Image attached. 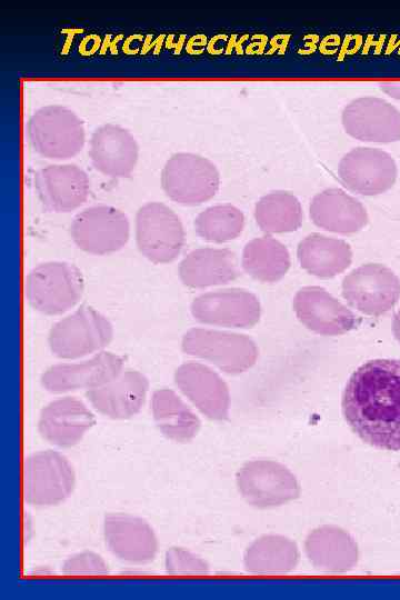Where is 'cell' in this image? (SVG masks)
I'll list each match as a JSON object with an SVG mask.
<instances>
[{"label":"cell","mask_w":400,"mask_h":600,"mask_svg":"<svg viewBox=\"0 0 400 600\" xmlns=\"http://www.w3.org/2000/svg\"><path fill=\"white\" fill-rule=\"evenodd\" d=\"M342 412L362 441L400 451V360L377 359L360 366L346 386Z\"/></svg>","instance_id":"1"},{"label":"cell","mask_w":400,"mask_h":600,"mask_svg":"<svg viewBox=\"0 0 400 600\" xmlns=\"http://www.w3.org/2000/svg\"><path fill=\"white\" fill-rule=\"evenodd\" d=\"M83 277L72 263L49 261L34 267L26 278L24 291L37 311L58 316L73 308L83 293Z\"/></svg>","instance_id":"2"},{"label":"cell","mask_w":400,"mask_h":600,"mask_svg":"<svg viewBox=\"0 0 400 600\" xmlns=\"http://www.w3.org/2000/svg\"><path fill=\"white\" fill-rule=\"evenodd\" d=\"M28 137L40 156L66 160L78 154L84 146V128L69 108L51 104L38 109L28 121Z\"/></svg>","instance_id":"3"},{"label":"cell","mask_w":400,"mask_h":600,"mask_svg":"<svg viewBox=\"0 0 400 600\" xmlns=\"http://www.w3.org/2000/svg\"><path fill=\"white\" fill-rule=\"evenodd\" d=\"M113 337L111 322L89 306H81L56 322L48 337L51 352L60 359H78L101 351Z\"/></svg>","instance_id":"4"},{"label":"cell","mask_w":400,"mask_h":600,"mask_svg":"<svg viewBox=\"0 0 400 600\" xmlns=\"http://www.w3.org/2000/svg\"><path fill=\"white\" fill-rule=\"evenodd\" d=\"M164 193L183 206H198L213 198L219 189L217 167L207 158L178 152L166 162L161 172Z\"/></svg>","instance_id":"5"},{"label":"cell","mask_w":400,"mask_h":600,"mask_svg":"<svg viewBox=\"0 0 400 600\" xmlns=\"http://www.w3.org/2000/svg\"><path fill=\"white\" fill-rule=\"evenodd\" d=\"M181 348L184 353L207 360L229 374L247 371L258 358V348L250 337L204 328L188 330Z\"/></svg>","instance_id":"6"},{"label":"cell","mask_w":400,"mask_h":600,"mask_svg":"<svg viewBox=\"0 0 400 600\" xmlns=\"http://www.w3.org/2000/svg\"><path fill=\"white\" fill-rule=\"evenodd\" d=\"M136 240L139 251L153 263H169L178 258L184 244V229L178 214L161 202H148L136 216Z\"/></svg>","instance_id":"7"},{"label":"cell","mask_w":400,"mask_h":600,"mask_svg":"<svg viewBox=\"0 0 400 600\" xmlns=\"http://www.w3.org/2000/svg\"><path fill=\"white\" fill-rule=\"evenodd\" d=\"M74 471L60 452L42 450L23 463V497L33 506H54L64 501L74 487Z\"/></svg>","instance_id":"8"},{"label":"cell","mask_w":400,"mask_h":600,"mask_svg":"<svg viewBox=\"0 0 400 600\" xmlns=\"http://www.w3.org/2000/svg\"><path fill=\"white\" fill-rule=\"evenodd\" d=\"M237 486L243 499L260 509L284 504L300 494L294 474L272 460L244 463L237 473Z\"/></svg>","instance_id":"9"},{"label":"cell","mask_w":400,"mask_h":600,"mask_svg":"<svg viewBox=\"0 0 400 600\" xmlns=\"http://www.w3.org/2000/svg\"><path fill=\"white\" fill-rule=\"evenodd\" d=\"M70 233L77 247L84 252L104 256L126 246L130 224L121 210L111 206H92L73 218Z\"/></svg>","instance_id":"10"},{"label":"cell","mask_w":400,"mask_h":600,"mask_svg":"<svg viewBox=\"0 0 400 600\" xmlns=\"http://www.w3.org/2000/svg\"><path fill=\"white\" fill-rule=\"evenodd\" d=\"M342 296L360 312L379 317L398 302L400 280L391 269L383 264H362L344 277Z\"/></svg>","instance_id":"11"},{"label":"cell","mask_w":400,"mask_h":600,"mask_svg":"<svg viewBox=\"0 0 400 600\" xmlns=\"http://www.w3.org/2000/svg\"><path fill=\"white\" fill-rule=\"evenodd\" d=\"M338 174L350 191L377 196L394 184L398 168L390 153L379 148L358 147L341 158Z\"/></svg>","instance_id":"12"},{"label":"cell","mask_w":400,"mask_h":600,"mask_svg":"<svg viewBox=\"0 0 400 600\" xmlns=\"http://www.w3.org/2000/svg\"><path fill=\"white\" fill-rule=\"evenodd\" d=\"M341 121L350 137L376 143L400 141V111L382 98L362 97L349 102Z\"/></svg>","instance_id":"13"},{"label":"cell","mask_w":400,"mask_h":600,"mask_svg":"<svg viewBox=\"0 0 400 600\" xmlns=\"http://www.w3.org/2000/svg\"><path fill=\"white\" fill-rule=\"evenodd\" d=\"M193 318L206 324L251 328L260 319V302L252 292L223 289L200 294L191 303Z\"/></svg>","instance_id":"14"},{"label":"cell","mask_w":400,"mask_h":600,"mask_svg":"<svg viewBox=\"0 0 400 600\" xmlns=\"http://www.w3.org/2000/svg\"><path fill=\"white\" fill-rule=\"evenodd\" d=\"M123 370V359L113 352L100 351L92 358L74 363H59L41 376L42 387L52 393L99 388Z\"/></svg>","instance_id":"15"},{"label":"cell","mask_w":400,"mask_h":600,"mask_svg":"<svg viewBox=\"0 0 400 600\" xmlns=\"http://www.w3.org/2000/svg\"><path fill=\"white\" fill-rule=\"evenodd\" d=\"M38 197L46 209L67 213L83 204L90 191L88 174L76 164H49L34 176Z\"/></svg>","instance_id":"16"},{"label":"cell","mask_w":400,"mask_h":600,"mask_svg":"<svg viewBox=\"0 0 400 600\" xmlns=\"http://www.w3.org/2000/svg\"><path fill=\"white\" fill-rule=\"evenodd\" d=\"M174 382L206 417L212 420L228 418L229 389L221 377L211 368L199 362L183 363L174 372Z\"/></svg>","instance_id":"17"},{"label":"cell","mask_w":400,"mask_h":600,"mask_svg":"<svg viewBox=\"0 0 400 600\" xmlns=\"http://www.w3.org/2000/svg\"><path fill=\"white\" fill-rule=\"evenodd\" d=\"M293 309L298 319L319 334H343L357 326L356 316L320 287L300 289L294 296Z\"/></svg>","instance_id":"18"},{"label":"cell","mask_w":400,"mask_h":600,"mask_svg":"<svg viewBox=\"0 0 400 600\" xmlns=\"http://www.w3.org/2000/svg\"><path fill=\"white\" fill-rule=\"evenodd\" d=\"M103 534L110 551L131 563H148L158 551V540L151 526L143 519L122 513L104 517Z\"/></svg>","instance_id":"19"},{"label":"cell","mask_w":400,"mask_h":600,"mask_svg":"<svg viewBox=\"0 0 400 600\" xmlns=\"http://www.w3.org/2000/svg\"><path fill=\"white\" fill-rule=\"evenodd\" d=\"M96 418L89 408L74 397L49 402L40 412V434L51 444L69 448L77 444L93 427Z\"/></svg>","instance_id":"20"},{"label":"cell","mask_w":400,"mask_h":600,"mask_svg":"<svg viewBox=\"0 0 400 600\" xmlns=\"http://www.w3.org/2000/svg\"><path fill=\"white\" fill-rule=\"evenodd\" d=\"M139 148L123 127L107 123L91 136L89 157L96 170L111 178H126L138 161Z\"/></svg>","instance_id":"21"},{"label":"cell","mask_w":400,"mask_h":600,"mask_svg":"<svg viewBox=\"0 0 400 600\" xmlns=\"http://www.w3.org/2000/svg\"><path fill=\"white\" fill-rule=\"evenodd\" d=\"M148 389L149 381L143 373L127 369L106 384L87 391L86 397L101 414L111 419H128L141 410Z\"/></svg>","instance_id":"22"},{"label":"cell","mask_w":400,"mask_h":600,"mask_svg":"<svg viewBox=\"0 0 400 600\" xmlns=\"http://www.w3.org/2000/svg\"><path fill=\"white\" fill-rule=\"evenodd\" d=\"M310 218L317 227L340 234L356 233L368 223L363 204L338 188L326 189L313 197Z\"/></svg>","instance_id":"23"},{"label":"cell","mask_w":400,"mask_h":600,"mask_svg":"<svg viewBox=\"0 0 400 600\" xmlns=\"http://www.w3.org/2000/svg\"><path fill=\"white\" fill-rule=\"evenodd\" d=\"M236 254L226 248H198L180 262L183 284L194 289L226 284L239 276Z\"/></svg>","instance_id":"24"},{"label":"cell","mask_w":400,"mask_h":600,"mask_svg":"<svg viewBox=\"0 0 400 600\" xmlns=\"http://www.w3.org/2000/svg\"><path fill=\"white\" fill-rule=\"evenodd\" d=\"M304 549L310 562L326 572H347L358 562L354 539L341 528L322 526L309 533Z\"/></svg>","instance_id":"25"},{"label":"cell","mask_w":400,"mask_h":600,"mask_svg":"<svg viewBox=\"0 0 400 600\" xmlns=\"http://www.w3.org/2000/svg\"><path fill=\"white\" fill-rule=\"evenodd\" d=\"M301 267L320 278H331L344 271L351 263L350 246L340 239L320 233L303 238L297 249Z\"/></svg>","instance_id":"26"},{"label":"cell","mask_w":400,"mask_h":600,"mask_svg":"<svg viewBox=\"0 0 400 600\" xmlns=\"http://www.w3.org/2000/svg\"><path fill=\"white\" fill-rule=\"evenodd\" d=\"M151 410L160 431L176 442L192 440L200 429L198 416L171 389H159L153 392Z\"/></svg>","instance_id":"27"},{"label":"cell","mask_w":400,"mask_h":600,"mask_svg":"<svg viewBox=\"0 0 400 600\" xmlns=\"http://www.w3.org/2000/svg\"><path fill=\"white\" fill-rule=\"evenodd\" d=\"M297 544L278 534L262 536L246 550L243 563L251 573H286L296 568L299 561Z\"/></svg>","instance_id":"28"},{"label":"cell","mask_w":400,"mask_h":600,"mask_svg":"<svg viewBox=\"0 0 400 600\" xmlns=\"http://www.w3.org/2000/svg\"><path fill=\"white\" fill-rule=\"evenodd\" d=\"M241 264L253 279L262 282L280 280L290 267V254L283 243L272 237L250 240L243 248Z\"/></svg>","instance_id":"29"},{"label":"cell","mask_w":400,"mask_h":600,"mask_svg":"<svg viewBox=\"0 0 400 600\" xmlns=\"http://www.w3.org/2000/svg\"><path fill=\"white\" fill-rule=\"evenodd\" d=\"M254 219L266 233H286L300 228L302 209L299 200L287 191H273L259 199Z\"/></svg>","instance_id":"30"},{"label":"cell","mask_w":400,"mask_h":600,"mask_svg":"<svg viewBox=\"0 0 400 600\" xmlns=\"http://www.w3.org/2000/svg\"><path fill=\"white\" fill-rule=\"evenodd\" d=\"M244 227V216L232 204H217L200 212L194 220L196 233L203 240L223 243L238 238Z\"/></svg>","instance_id":"31"},{"label":"cell","mask_w":400,"mask_h":600,"mask_svg":"<svg viewBox=\"0 0 400 600\" xmlns=\"http://www.w3.org/2000/svg\"><path fill=\"white\" fill-rule=\"evenodd\" d=\"M164 564L170 574H206L209 572V566L204 560L180 547H172L166 552Z\"/></svg>","instance_id":"32"},{"label":"cell","mask_w":400,"mask_h":600,"mask_svg":"<svg viewBox=\"0 0 400 600\" xmlns=\"http://www.w3.org/2000/svg\"><path fill=\"white\" fill-rule=\"evenodd\" d=\"M62 572L73 576H100L108 573V566L99 554L83 551L69 557L63 562Z\"/></svg>","instance_id":"33"},{"label":"cell","mask_w":400,"mask_h":600,"mask_svg":"<svg viewBox=\"0 0 400 600\" xmlns=\"http://www.w3.org/2000/svg\"><path fill=\"white\" fill-rule=\"evenodd\" d=\"M380 89L391 98L400 100V82H382Z\"/></svg>","instance_id":"34"},{"label":"cell","mask_w":400,"mask_h":600,"mask_svg":"<svg viewBox=\"0 0 400 600\" xmlns=\"http://www.w3.org/2000/svg\"><path fill=\"white\" fill-rule=\"evenodd\" d=\"M392 331H393L394 338L400 342V309L393 318Z\"/></svg>","instance_id":"35"}]
</instances>
